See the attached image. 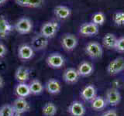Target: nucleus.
Here are the masks:
<instances>
[{"label": "nucleus", "mask_w": 124, "mask_h": 116, "mask_svg": "<svg viewBox=\"0 0 124 116\" xmlns=\"http://www.w3.org/2000/svg\"><path fill=\"white\" fill-rule=\"evenodd\" d=\"M80 78V75L77 69L69 67L66 69L63 73V80L66 84H74L77 83Z\"/></svg>", "instance_id": "obj_15"}, {"label": "nucleus", "mask_w": 124, "mask_h": 116, "mask_svg": "<svg viewBox=\"0 0 124 116\" xmlns=\"http://www.w3.org/2000/svg\"><path fill=\"white\" fill-rule=\"evenodd\" d=\"M44 89L50 94H58L61 93L62 86L57 80L54 78H50L46 82L44 85Z\"/></svg>", "instance_id": "obj_16"}, {"label": "nucleus", "mask_w": 124, "mask_h": 116, "mask_svg": "<svg viewBox=\"0 0 124 116\" xmlns=\"http://www.w3.org/2000/svg\"><path fill=\"white\" fill-rule=\"evenodd\" d=\"M99 26L92 22L83 23L79 28V33L84 36H92L98 34Z\"/></svg>", "instance_id": "obj_12"}, {"label": "nucleus", "mask_w": 124, "mask_h": 116, "mask_svg": "<svg viewBox=\"0 0 124 116\" xmlns=\"http://www.w3.org/2000/svg\"><path fill=\"white\" fill-rule=\"evenodd\" d=\"M29 87L31 94L34 95H39L42 94L44 90V85L38 79H33L31 80L29 84Z\"/></svg>", "instance_id": "obj_22"}, {"label": "nucleus", "mask_w": 124, "mask_h": 116, "mask_svg": "<svg viewBox=\"0 0 124 116\" xmlns=\"http://www.w3.org/2000/svg\"><path fill=\"white\" fill-rule=\"evenodd\" d=\"M80 96L81 99L85 102H91L97 96V89L93 84H88L82 88L80 92Z\"/></svg>", "instance_id": "obj_10"}, {"label": "nucleus", "mask_w": 124, "mask_h": 116, "mask_svg": "<svg viewBox=\"0 0 124 116\" xmlns=\"http://www.w3.org/2000/svg\"><path fill=\"white\" fill-rule=\"evenodd\" d=\"M30 71L23 66L19 67L15 72V78L19 83H26L30 79Z\"/></svg>", "instance_id": "obj_18"}, {"label": "nucleus", "mask_w": 124, "mask_h": 116, "mask_svg": "<svg viewBox=\"0 0 124 116\" xmlns=\"http://www.w3.org/2000/svg\"><path fill=\"white\" fill-rule=\"evenodd\" d=\"M114 50L119 53H124V36L117 39Z\"/></svg>", "instance_id": "obj_28"}, {"label": "nucleus", "mask_w": 124, "mask_h": 116, "mask_svg": "<svg viewBox=\"0 0 124 116\" xmlns=\"http://www.w3.org/2000/svg\"><path fill=\"white\" fill-rule=\"evenodd\" d=\"M61 46L64 50L68 52L73 51L78 44V40L76 36L72 33H65L61 37Z\"/></svg>", "instance_id": "obj_4"}, {"label": "nucleus", "mask_w": 124, "mask_h": 116, "mask_svg": "<svg viewBox=\"0 0 124 116\" xmlns=\"http://www.w3.org/2000/svg\"><path fill=\"white\" fill-rule=\"evenodd\" d=\"M46 63L47 66L53 69H60L65 64V59L61 54L58 53H53L46 57Z\"/></svg>", "instance_id": "obj_6"}, {"label": "nucleus", "mask_w": 124, "mask_h": 116, "mask_svg": "<svg viewBox=\"0 0 124 116\" xmlns=\"http://www.w3.org/2000/svg\"><path fill=\"white\" fill-rule=\"evenodd\" d=\"M57 112V107L53 102H46L42 108V114L44 116H55Z\"/></svg>", "instance_id": "obj_24"}, {"label": "nucleus", "mask_w": 124, "mask_h": 116, "mask_svg": "<svg viewBox=\"0 0 124 116\" xmlns=\"http://www.w3.org/2000/svg\"><path fill=\"white\" fill-rule=\"evenodd\" d=\"M108 105L105 98L102 96H97L91 102V108L95 111H102Z\"/></svg>", "instance_id": "obj_23"}, {"label": "nucleus", "mask_w": 124, "mask_h": 116, "mask_svg": "<svg viewBox=\"0 0 124 116\" xmlns=\"http://www.w3.org/2000/svg\"><path fill=\"white\" fill-rule=\"evenodd\" d=\"M117 37L115 34L108 33L105 34V36L102 38V45L104 47H106L108 50H112L115 48V46L117 41Z\"/></svg>", "instance_id": "obj_21"}, {"label": "nucleus", "mask_w": 124, "mask_h": 116, "mask_svg": "<svg viewBox=\"0 0 124 116\" xmlns=\"http://www.w3.org/2000/svg\"><path fill=\"white\" fill-rule=\"evenodd\" d=\"M85 51L92 59H99L103 55V48L99 43L96 41L89 42L85 47Z\"/></svg>", "instance_id": "obj_2"}, {"label": "nucleus", "mask_w": 124, "mask_h": 116, "mask_svg": "<svg viewBox=\"0 0 124 116\" xmlns=\"http://www.w3.org/2000/svg\"><path fill=\"white\" fill-rule=\"evenodd\" d=\"M107 104L110 106H116L120 103L122 99V96L117 88L111 87L108 89L105 97Z\"/></svg>", "instance_id": "obj_7"}, {"label": "nucleus", "mask_w": 124, "mask_h": 116, "mask_svg": "<svg viewBox=\"0 0 124 116\" xmlns=\"http://www.w3.org/2000/svg\"><path fill=\"white\" fill-rule=\"evenodd\" d=\"M7 53V48L3 43L0 42V58L5 57Z\"/></svg>", "instance_id": "obj_30"}, {"label": "nucleus", "mask_w": 124, "mask_h": 116, "mask_svg": "<svg viewBox=\"0 0 124 116\" xmlns=\"http://www.w3.org/2000/svg\"><path fill=\"white\" fill-rule=\"evenodd\" d=\"M92 22L95 23V25L98 26H102L104 24V22H106V15L102 12H98L95 13L94 15H92Z\"/></svg>", "instance_id": "obj_25"}, {"label": "nucleus", "mask_w": 124, "mask_h": 116, "mask_svg": "<svg viewBox=\"0 0 124 116\" xmlns=\"http://www.w3.org/2000/svg\"><path fill=\"white\" fill-rule=\"evenodd\" d=\"M12 106H13L16 115H21L24 114L30 108L29 102L26 100V98H17L13 102Z\"/></svg>", "instance_id": "obj_8"}, {"label": "nucleus", "mask_w": 124, "mask_h": 116, "mask_svg": "<svg viewBox=\"0 0 124 116\" xmlns=\"http://www.w3.org/2000/svg\"><path fill=\"white\" fill-rule=\"evenodd\" d=\"M15 2L17 4L18 6L22 7H26L27 5V0H14Z\"/></svg>", "instance_id": "obj_32"}, {"label": "nucleus", "mask_w": 124, "mask_h": 116, "mask_svg": "<svg viewBox=\"0 0 124 116\" xmlns=\"http://www.w3.org/2000/svg\"><path fill=\"white\" fill-rule=\"evenodd\" d=\"M4 84H5V81H4L3 77L0 75V89H2L4 87Z\"/></svg>", "instance_id": "obj_33"}, {"label": "nucleus", "mask_w": 124, "mask_h": 116, "mask_svg": "<svg viewBox=\"0 0 124 116\" xmlns=\"http://www.w3.org/2000/svg\"><path fill=\"white\" fill-rule=\"evenodd\" d=\"M7 1H8V0H0V6L3 5V4L5 2H6Z\"/></svg>", "instance_id": "obj_34"}, {"label": "nucleus", "mask_w": 124, "mask_h": 116, "mask_svg": "<svg viewBox=\"0 0 124 116\" xmlns=\"http://www.w3.org/2000/svg\"><path fill=\"white\" fill-rule=\"evenodd\" d=\"M18 57L22 60H31L34 56V50L29 44H22L18 48Z\"/></svg>", "instance_id": "obj_13"}, {"label": "nucleus", "mask_w": 124, "mask_h": 116, "mask_svg": "<svg viewBox=\"0 0 124 116\" xmlns=\"http://www.w3.org/2000/svg\"><path fill=\"white\" fill-rule=\"evenodd\" d=\"M15 112L11 104H5L0 108V116H14Z\"/></svg>", "instance_id": "obj_26"}, {"label": "nucleus", "mask_w": 124, "mask_h": 116, "mask_svg": "<svg viewBox=\"0 0 124 116\" xmlns=\"http://www.w3.org/2000/svg\"><path fill=\"white\" fill-rule=\"evenodd\" d=\"M101 116H118V113L115 109H110L104 112Z\"/></svg>", "instance_id": "obj_31"}, {"label": "nucleus", "mask_w": 124, "mask_h": 116, "mask_svg": "<svg viewBox=\"0 0 124 116\" xmlns=\"http://www.w3.org/2000/svg\"><path fill=\"white\" fill-rule=\"evenodd\" d=\"M15 94L18 98H26L31 94L29 84L26 83H19L15 87Z\"/></svg>", "instance_id": "obj_20"}, {"label": "nucleus", "mask_w": 124, "mask_h": 116, "mask_svg": "<svg viewBox=\"0 0 124 116\" xmlns=\"http://www.w3.org/2000/svg\"><path fill=\"white\" fill-rule=\"evenodd\" d=\"M77 71L80 77H88L94 72V66L88 61H83L78 65Z\"/></svg>", "instance_id": "obj_19"}, {"label": "nucleus", "mask_w": 124, "mask_h": 116, "mask_svg": "<svg viewBox=\"0 0 124 116\" xmlns=\"http://www.w3.org/2000/svg\"><path fill=\"white\" fill-rule=\"evenodd\" d=\"M13 29L14 27L11 25L5 15H0V39H6Z\"/></svg>", "instance_id": "obj_14"}, {"label": "nucleus", "mask_w": 124, "mask_h": 116, "mask_svg": "<svg viewBox=\"0 0 124 116\" xmlns=\"http://www.w3.org/2000/svg\"><path fill=\"white\" fill-rule=\"evenodd\" d=\"M113 22L117 26H124V12L123 11L116 12L113 15Z\"/></svg>", "instance_id": "obj_27"}, {"label": "nucleus", "mask_w": 124, "mask_h": 116, "mask_svg": "<svg viewBox=\"0 0 124 116\" xmlns=\"http://www.w3.org/2000/svg\"><path fill=\"white\" fill-rule=\"evenodd\" d=\"M124 71V57H118L109 62L106 67V71L109 75H117Z\"/></svg>", "instance_id": "obj_3"}, {"label": "nucleus", "mask_w": 124, "mask_h": 116, "mask_svg": "<svg viewBox=\"0 0 124 116\" xmlns=\"http://www.w3.org/2000/svg\"><path fill=\"white\" fill-rule=\"evenodd\" d=\"M68 111L71 116H85L86 109L83 103L79 101H74L68 106Z\"/></svg>", "instance_id": "obj_11"}, {"label": "nucleus", "mask_w": 124, "mask_h": 116, "mask_svg": "<svg viewBox=\"0 0 124 116\" xmlns=\"http://www.w3.org/2000/svg\"><path fill=\"white\" fill-rule=\"evenodd\" d=\"M44 0H27L26 7L29 8H39L42 6Z\"/></svg>", "instance_id": "obj_29"}, {"label": "nucleus", "mask_w": 124, "mask_h": 116, "mask_svg": "<svg viewBox=\"0 0 124 116\" xmlns=\"http://www.w3.org/2000/svg\"><path fill=\"white\" fill-rule=\"evenodd\" d=\"M49 44V39L44 36L40 33L37 34L31 40V46L34 50V51H40L47 47Z\"/></svg>", "instance_id": "obj_9"}, {"label": "nucleus", "mask_w": 124, "mask_h": 116, "mask_svg": "<svg viewBox=\"0 0 124 116\" xmlns=\"http://www.w3.org/2000/svg\"><path fill=\"white\" fill-rule=\"evenodd\" d=\"M33 22L28 17H22L16 22L14 29L19 34H28L33 29Z\"/></svg>", "instance_id": "obj_5"}, {"label": "nucleus", "mask_w": 124, "mask_h": 116, "mask_svg": "<svg viewBox=\"0 0 124 116\" xmlns=\"http://www.w3.org/2000/svg\"><path fill=\"white\" fill-rule=\"evenodd\" d=\"M54 13L57 19L64 20V19H67L71 16V9L66 6L58 5L54 8Z\"/></svg>", "instance_id": "obj_17"}, {"label": "nucleus", "mask_w": 124, "mask_h": 116, "mask_svg": "<svg viewBox=\"0 0 124 116\" xmlns=\"http://www.w3.org/2000/svg\"><path fill=\"white\" fill-rule=\"evenodd\" d=\"M60 25L55 20H50L44 22L40 28V33L47 39H52L59 31Z\"/></svg>", "instance_id": "obj_1"}]
</instances>
